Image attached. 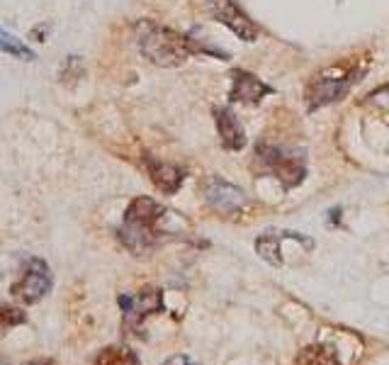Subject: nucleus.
<instances>
[{"label":"nucleus","instance_id":"obj_20","mask_svg":"<svg viewBox=\"0 0 389 365\" xmlns=\"http://www.w3.org/2000/svg\"><path fill=\"white\" fill-rule=\"evenodd\" d=\"M385 92H389V85H387V88H385Z\"/></svg>","mask_w":389,"mask_h":365},{"label":"nucleus","instance_id":"obj_18","mask_svg":"<svg viewBox=\"0 0 389 365\" xmlns=\"http://www.w3.org/2000/svg\"><path fill=\"white\" fill-rule=\"evenodd\" d=\"M24 365H56V363L49 361V358H37V361H29V363H24Z\"/></svg>","mask_w":389,"mask_h":365},{"label":"nucleus","instance_id":"obj_8","mask_svg":"<svg viewBox=\"0 0 389 365\" xmlns=\"http://www.w3.org/2000/svg\"><path fill=\"white\" fill-rule=\"evenodd\" d=\"M204 200L212 209L222 214H234L239 209H243L246 195L241 188H236L234 183H227L224 178L212 176L204 185Z\"/></svg>","mask_w":389,"mask_h":365},{"label":"nucleus","instance_id":"obj_14","mask_svg":"<svg viewBox=\"0 0 389 365\" xmlns=\"http://www.w3.org/2000/svg\"><path fill=\"white\" fill-rule=\"evenodd\" d=\"M280 241H283V234L270 231V234L258 236V241H255V251H258L260 259H265L268 263L280 266L283 263V259H280Z\"/></svg>","mask_w":389,"mask_h":365},{"label":"nucleus","instance_id":"obj_5","mask_svg":"<svg viewBox=\"0 0 389 365\" xmlns=\"http://www.w3.org/2000/svg\"><path fill=\"white\" fill-rule=\"evenodd\" d=\"M120 307L125 315V329L139 331L148 317L163 312V292L158 287H144L136 295H120Z\"/></svg>","mask_w":389,"mask_h":365},{"label":"nucleus","instance_id":"obj_3","mask_svg":"<svg viewBox=\"0 0 389 365\" xmlns=\"http://www.w3.org/2000/svg\"><path fill=\"white\" fill-rule=\"evenodd\" d=\"M360 76V69L351 64H336L329 66L326 71L316 74L314 78L306 83L304 97L309 102V110H316L321 105H331V102L341 100L348 90L353 88V83L358 81Z\"/></svg>","mask_w":389,"mask_h":365},{"label":"nucleus","instance_id":"obj_1","mask_svg":"<svg viewBox=\"0 0 389 365\" xmlns=\"http://www.w3.org/2000/svg\"><path fill=\"white\" fill-rule=\"evenodd\" d=\"M134 39L141 54L153 66H161V69H173V66L185 64L192 54L212 51L207 46H199L185 34L156 22V20H139L134 25ZM212 54H217V51H212Z\"/></svg>","mask_w":389,"mask_h":365},{"label":"nucleus","instance_id":"obj_16","mask_svg":"<svg viewBox=\"0 0 389 365\" xmlns=\"http://www.w3.org/2000/svg\"><path fill=\"white\" fill-rule=\"evenodd\" d=\"M24 322H27L24 312H20V310H15V307H8V305H3V302H0V336H3V333H8L10 329L24 324Z\"/></svg>","mask_w":389,"mask_h":365},{"label":"nucleus","instance_id":"obj_15","mask_svg":"<svg viewBox=\"0 0 389 365\" xmlns=\"http://www.w3.org/2000/svg\"><path fill=\"white\" fill-rule=\"evenodd\" d=\"M297 365H341L329 346H309L299 353Z\"/></svg>","mask_w":389,"mask_h":365},{"label":"nucleus","instance_id":"obj_7","mask_svg":"<svg viewBox=\"0 0 389 365\" xmlns=\"http://www.w3.org/2000/svg\"><path fill=\"white\" fill-rule=\"evenodd\" d=\"M209 13L217 22L229 27L243 42H255V37H258V25L234 0H209Z\"/></svg>","mask_w":389,"mask_h":365},{"label":"nucleus","instance_id":"obj_19","mask_svg":"<svg viewBox=\"0 0 389 365\" xmlns=\"http://www.w3.org/2000/svg\"><path fill=\"white\" fill-rule=\"evenodd\" d=\"M0 365H8V361H3V358H0Z\"/></svg>","mask_w":389,"mask_h":365},{"label":"nucleus","instance_id":"obj_4","mask_svg":"<svg viewBox=\"0 0 389 365\" xmlns=\"http://www.w3.org/2000/svg\"><path fill=\"white\" fill-rule=\"evenodd\" d=\"M255 161L260 163L263 171L273 173L285 188H295L306 176V161L299 151H288V149L273 146V144H260L255 149Z\"/></svg>","mask_w":389,"mask_h":365},{"label":"nucleus","instance_id":"obj_17","mask_svg":"<svg viewBox=\"0 0 389 365\" xmlns=\"http://www.w3.org/2000/svg\"><path fill=\"white\" fill-rule=\"evenodd\" d=\"M163 365H199V363H194L190 356H173V358H168Z\"/></svg>","mask_w":389,"mask_h":365},{"label":"nucleus","instance_id":"obj_13","mask_svg":"<svg viewBox=\"0 0 389 365\" xmlns=\"http://www.w3.org/2000/svg\"><path fill=\"white\" fill-rule=\"evenodd\" d=\"M0 51H3V54L15 56V59H22V61H34V59H37V54L29 49V44L24 42V39L15 37L13 32H5L3 27H0Z\"/></svg>","mask_w":389,"mask_h":365},{"label":"nucleus","instance_id":"obj_9","mask_svg":"<svg viewBox=\"0 0 389 365\" xmlns=\"http://www.w3.org/2000/svg\"><path fill=\"white\" fill-rule=\"evenodd\" d=\"M273 88L258 78V76L248 74V71H234L232 74V102H243V105H258L265 95H270Z\"/></svg>","mask_w":389,"mask_h":365},{"label":"nucleus","instance_id":"obj_11","mask_svg":"<svg viewBox=\"0 0 389 365\" xmlns=\"http://www.w3.org/2000/svg\"><path fill=\"white\" fill-rule=\"evenodd\" d=\"M214 122H217L222 146L229 149V151H241L246 146V130L241 122H239V117L229 107H217L214 110Z\"/></svg>","mask_w":389,"mask_h":365},{"label":"nucleus","instance_id":"obj_2","mask_svg":"<svg viewBox=\"0 0 389 365\" xmlns=\"http://www.w3.org/2000/svg\"><path fill=\"white\" fill-rule=\"evenodd\" d=\"M168 209L158 205L153 198H134L129 202L120 227V241L134 256H146L161 244V222L166 219Z\"/></svg>","mask_w":389,"mask_h":365},{"label":"nucleus","instance_id":"obj_12","mask_svg":"<svg viewBox=\"0 0 389 365\" xmlns=\"http://www.w3.org/2000/svg\"><path fill=\"white\" fill-rule=\"evenodd\" d=\"M93 365H141L139 356L127 346H107L97 353Z\"/></svg>","mask_w":389,"mask_h":365},{"label":"nucleus","instance_id":"obj_10","mask_svg":"<svg viewBox=\"0 0 389 365\" xmlns=\"http://www.w3.org/2000/svg\"><path fill=\"white\" fill-rule=\"evenodd\" d=\"M144 166H146L148 176H151V183L166 195L178 193L183 181H185V171H183V168L173 166V163H166V161H158L151 153H144Z\"/></svg>","mask_w":389,"mask_h":365},{"label":"nucleus","instance_id":"obj_6","mask_svg":"<svg viewBox=\"0 0 389 365\" xmlns=\"http://www.w3.org/2000/svg\"><path fill=\"white\" fill-rule=\"evenodd\" d=\"M51 273L47 261L42 259H29L27 266H24V273L20 275V280L13 285V295L17 297L24 305H34L39 302L44 295H49L51 290Z\"/></svg>","mask_w":389,"mask_h":365}]
</instances>
